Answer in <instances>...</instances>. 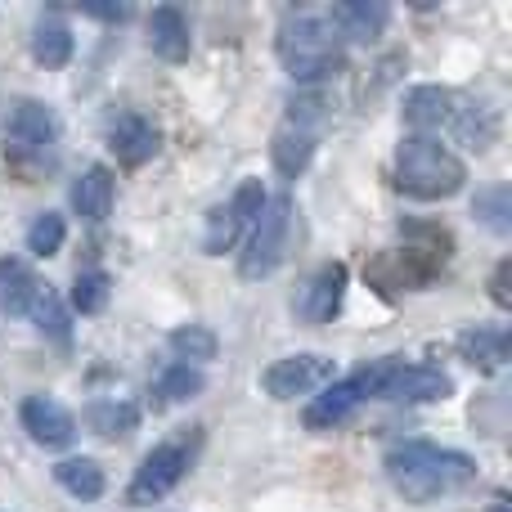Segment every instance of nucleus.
<instances>
[{"instance_id": "nucleus-1", "label": "nucleus", "mask_w": 512, "mask_h": 512, "mask_svg": "<svg viewBox=\"0 0 512 512\" xmlns=\"http://www.w3.org/2000/svg\"><path fill=\"white\" fill-rule=\"evenodd\" d=\"M391 486L409 499V504H436L445 495H459L477 481V459L463 450H445V445L432 441H405V445H391L387 459Z\"/></svg>"}, {"instance_id": "nucleus-2", "label": "nucleus", "mask_w": 512, "mask_h": 512, "mask_svg": "<svg viewBox=\"0 0 512 512\" xmlns=\"http://www.w3.org/2000/svg\"><path fill=\"white\" fill-rule=\"evenodd\" d=\"M405 122L414 126V135H450V140L468 144V149H490L499 135L495 108H486L481 99L463 95L450 86H414L405 95Z\"/></svg>"}, {"instance_id": "nucleus-3", "label": "nucleus", "mask_w": 512, "mask_h": 512, "mask_svg": "<svg viewBox=\"0 0 512 512\" xmlns=\"http://www.w3.org/2000/svg\"><path fill=\"white\" fill-rule=\"evenodd\" d=\"M468 185V167L450 144L432 135H405L396 149V189L418 203H441Z\"/></svg>"}, {"instance_id": "nucleus-4", "label": "nucleus", "mask_w": 512, "mask_h": 512, "mask_svg": "<svg viewBox=\"0 0 512 512\" xmlns=\"http://www.w3.org/2000/svg\"><path fill=\"white\" fill-rule=\"evenodd\" d=\"M279 63L297 86H324L346 63V41L324 14H297L279 27Z\"/></svg>"}, {"instance_id": "nucleus-5", "label": "nucleus", "mask_w": 512, "mask_h": 512, "mask_svg": "<svg viewBox=\"0 0 512 512\" xmlns=\"http://www.w3.org/2000/svg\"><path fill=\"white\" fill-rule=\"evenodd\" d=\"M198 445H203V432H198V427L153 445V450L144 454V463L135 468L126 499H131L135 508H149V504H158V499H167L171 490L189 477V468H194V459H198Z\"/></svg>"}, {"instance_id": "nucleus-6", "label": "nucleus", "mask_w": 512, "mask_h": 512, "mask_svg": "<svg viewBox=\"0 0 512 512\" xmlns=\"http://www.w3.org/2000/svg\"><path fill=\"white\" fill-rule=\"evenodd\" d=\"M288 234H292V198L279 194V198H265L261 216L248 230V248L239 256V274L243 279H270L274 270L283 265L288 256Z\"/></svg>"}, {"instance_id": "nucleus-7", "label": "nucleus", "mask_w": 512, "mask_h": 512, "mask_svg": "<svg viewBox=\"0 0 512 512\" xmlns=\"http://www.w3.org/2000/svg\"><path fill=\"white\" fill-rule=\"evenodd\" d=\"M5 140H9V158L41 162L45 153L59 144V117H54V108L41 104V99H18V104H9Z\"/></svg>"}, {"instance_id": "nucleus-8", "label": "nucleus", "mask_w": 512, "mask_h": 512, "mask_svg": "<svg viewBox=\"0 0 512 512\" xmlns=\"http://www.w3.org/2000/svg\"><path fill=\"white\" fill-rule=\"evenodd\" d=\"M265 207V189L261 180H239V189L230 194V203H221L212 216H207V234H203V252L207 256H225L243 234L256 225Z\"/></svg>"}, {"instance_id": "nucleus-9", "label": "nucleus", "mask_w": 512, "mask_h": 512, "mask_svg": "<svg viewBox=\"0 0 512 512\" xmlns=\"http://www.w3.org/2000/svg\"><path fill=\"white\" fill-rule=\"evenodd\" d=\"M328 382H333V360L328 355H283V360H274L270 369L261 373V387L265 396L274 400H297V396H315V391H324Z\"/></svg>"}, {"instance_id": "nucleus-10", "label": "nucleus", "mask_w": 512, "mask_h": 512, "mask_svg": "<svg viewBox=\"0 0 512 512\" xmlns=\"http://www.w3.org/2000/svg\"><path fill=\"white\" fill-rule=\"evenodd\" d=\"M346 283H351V270L342 261H324L292 297V310H297L301 324H333L337 310L346 301Z\"/></svg>"}, {"instance_id": "nucleus-11", "label": "nucleus", "mask_w": 512, "mask_h": 512, "mask_svg": "<svg viewBox=\"0 0 512 512\" xmlns=\"http://www.w3.org/2000/svg\"><path fill=\"white\" fill-rule=\"evenodd\" d=\"M108 149H113V158L122 162V167H144V162L162 149V131L153 117L126 108V113H117L113 122H108Z\"/></svg>"}, {"instance_id": "nucleus-12", "label": "nucleus", "mask_w": 512, "mask_h": 512, "mask_svg": "<svg viewBox=\"0 0 512 512\" xmlns=\"http://www.w3.org/2000/svg\"><path fill=\"white\" fill-rule=\"evenodd\" d=\"M18 418H23V432L32 436L41 450H68V445L77 441V418L54 396H27Z\"/></svg>"}, {"instance_id": "nucleus-13", "label": "nucleus", "mask_w": 512, "mask_h": 512, "mask_svg": "<svg viewBox=\"0 0 512 512\" xmlns=\"http://www.w3.org/2000/svg\"><path fill=\"white\" fill-rule=\"evenodd\" d=\"M441 261L445 256H436L427 248H396V252H382L378 261L369 265V274H373V283H382L387 292H409V288L432 283V274Z\"/></svg>"}, {"instance_id": "nucleus-14", "label": "nucleus", "mask_w": 512, "mask_h": 512, "mask_svg": "<svg viewBox=\"0 0 512 512\" xmlns=\"http://www.w3.org/2000/svg\"><path fill=\"white\" fill-rule=\"evenodd\" d=\"M454 391L450 373H441L436 364H405L396 360L387 387H382V400H405V405H427V400H445Z\"/></svg>"}, {"instance_id": "nucleus-15", "label": "nucleus", "mask_w": 512, "mask_h": 512, "mask_svg": "<svg viewBox=\"0 0 512 512\" xmlns=\"http://www.w3.org/2000/svg\"><path fill=\"white\" fill-rule=\"evenodd\" d=\"M360 405H364V391L355 387V378L328 382V387L306 405V427H310V432H333V427L346 423V418H351Z\"/></svg>"}, {"instance_id": "nucleus-16", "label": "nucleus", "mask_w": 512, "mask_h": 512, "mask_svg": "<svg viewBox=\"0 0 512 512\" xmlns=\"http://www.w3.org/2000/svg\"><path fill=\"white\" fill-rule=\"evenodd\" d=\"M149 50L167 63H185L194 50V32H189V18L176 5H158L149 14Z\"/></svg>"}, {"instance_id": "nucleus-17", "label": "nucleus", "mask_w": 512, "mask_h": 512, "mask_svg": "<svg viewBox=\"0 0 512 512\" xmlns=\"http://www.w3.org/2000/svg\"><path fill=\"white\" fill-rule=\"evenodd\" d=\"M324 18L333 23V32L342 36V41H373V36H382L391 9L382 5V0H342V5H333Z\"/></svg>"}, {"instance_id": "nucleus-18", "label": "nucleus", "mask_w": 512, "mask_h": 512, "mask_svg": "<svg viewBox=\"0 0 512 512\" xmlns=\"http://www.w3.org/2000/svg\"><path fill=\"white\" fill-rule=\"evenodd\" d=\"M113 198H117V185H113V171L108 167H86L72 185V212L81 216L86 225H104L113 216Z\"/></svg>"}, {"instance_id": "nucleus-19", "label": "nucleus", "mask_w": 512, "mask_h": 512, "mask_svg": "<svg viewBox=\"0 0 512 512\" xmlns=\"http://www.w3.org/2000/svg\"><path fill=\"white\" fill-rule=\"evenodd\" d=\"M315 140H319L315 131L283 122L279 131H274V140H270V162H274V171H279L283 180H297L301 171L310 167V158H315Z\"/></svg>"}, {"instance_id": "nucleus-20", "label": "nucleus", "mask_w": 512, "mask_h": 512, "mask_svg": "<svg viewBox=\"0 0 512 512\" xmlns=\"http://www.w3.org/2000/svg\"><path fill=\"white\" fill-rule=\"evenodd\" d=\"M41 292V279L18 256H0V315H27Z\"/></svg>"}, {"instance_id": "nucleus-21", "label": "nucleus", "mask_w": 512, "mask_h": 512, "mask_svg": "<svg viewBox=\"0 0 512 512\" xmlns=\"http://www.w3.org/2000/svg\"><path fill=\"white\" fill-rule=\"evenodd\" d=\"M86 427L95 436H131L135 427H140V405H131V400H122V396H104V400H95V405L86 409Z\"/></svg>"}, {"instance_id": "nucleus-22", "label": "nucleus", "mask_w": 512, "mask_h": 512, "mask_svg": "<svg viewBox=\"0 0 512 512\" xmlns=\"http://www.w3.org/2000/svg\"><path fill=\"white\" fill-rule=\"evenodd\" d=\"M54 481H59L72 499H81V504H95L108 490V477L95 459H63L59 468H54Z\"/></svg>"}, {"instance_id": "nucleus-23", "label": "nucleus", "mask_w": 512, "mask_h": 512, "mask_svg": "<svg viewBox=\"0 0 512 512\" xmlns=\"http://www.w3.org/2000/svg\"><path fill=\"white\" fill-rule=\"evenodd\" d=\"M203 387H207L203 369H194V364H171V369H162V378L153 382V409L185 405V400L203 396Z\"/></svg>"}, {"instance_id": "nucleus-24", "label": "nucleus", "mask_w": 512, "mask_h": 512, "mask_svg": "<svg viewBox=\"0 0 512 512\" xmlns=\"http://www.w3.org/2000/svg\"><path fill=\"white\" fill-rule=\"evenodd\" d=\"M459 355L468 364H477V369H499V364L508 360V333L504 328H486V324H477V328H468V333H459Z\"/></svg>"}, {"instance_id": "nucleus-25", "label": "nucleus", "mask_w": 512, "mask_h": 512, "mask_svg": "<svg viewBox=\"0 0 512 512\" xmlns=\"http://www.w3.org/2000/svg\"><path fill=\"white\" fill-rule=\"evenodd\" d=\"M27 315L36 319L41 337H50L54 346H72V315H68L63 297L50 288V283H41V292H36V301H32V310H27Z\"/></svg>"}, {"instance_id": "nucleus-26", "label": "nucleus", "mask_w": 512, "mask_h": 512, "mask_svg": "<svg viewBox=\"0 0 512 512\" xmlns=\"http://www.w3.org/2000/svg\"><path fill=\"white\" fill-rule=\"evenodd\" d=\"M167 342H171V351H176V360L194 364V369L207 360H216V351H221V337H216L207 324H180Z\"/></svg>"}, {"instance_id": "nucleus-27", "label": "nucleus", "mask_w": 512, "mask_h": 512, "mask_svg": "<svg viewBox=\"0 0 512 512\" xmlns=\"http://www.w3.org/2000/svg\"><path fill=\"white\" fill-rule=\"evenodd\" d=\"M32 54L41 68H63L72 59V32L59 23V18H45L32 32Z\"/></svg>"}, {"instance_id": "nucleus-28", "label": "nucleus", "mask_w": 512, "mask_h": 512, "mask_svg": "<svg viewBox=\"0 0 512 512\" xmlns=\"http://www.w3.org/2000/svg\"><path fill=\"white\" fill-rule=\"evenodd\" d=\"M108 292H113V279L104 270H86L72 283V310L77 315H99L108 306Z\"/></svg>"}, {"instance_id": "nucleus-29", "label": "nucleus", "mask_w": 512, "mask_h": 512, "mask_svg": "<svg viewBox=\"0 0 512 512\" xmlns=\"http://www.w3.org/2000/svg\"><path fill=\"white\" fill-rule=\"evenodd\" d=\"M63 239H68V221H63L59 212H41L32 221V230H27V252L32 256H54L63 248Z\"/></svg>"}, {"instance_id": "nucleus-30", "label": "nucleus", "mask_w": 512, "mask_h": 512, "mask_svg": "<svg viewBox=\"0 0 512 512\" xmlns=\"http://www.w3.org/2000/svg\"><path fill=\"white\" fill-rule=\"evenodd\" d=\"M328 117V95L324 86H297V95L288 99V122L292 126H306V131H315V122H324Z\"/></svg>"}, {"instance_id": "nucleus-31", "label": "nucleus", "mask_w": 512, "mask_h": 512, "mask_svg": "<svg viewBox=\"0 0 512 512\" xmlns=\"http://www.w3.org/2000/svg\"><path fill=\"white\" fill-rule=\"evenodd\" d=\"M472 212H477L495 234H508V225H512V221H508V216H512L508 185H490V189H481L477 203H472Z\"/></svg>"}, {"instance_id": "nucleus-32", "label": "nucleus", "mask_w": 512, "mask_h": 512, "mask_svg": "<svg viewBox=\"0 0 512 512\" xmlns=\"http://www.w3.org/2000/svg\"><path fill=\"white\" fill-rule=\"evenodd\" d=\"M81 14L104 18V23H122V18H131V5H81Z\"/></svg>"}, {"instance_id": "nucleus-33", "label": "nucleus", "mask_w": 512, "mask_h": 512, "mask_svg": "<svg viewBox=\"0 0 512 512\" xmlns=\"http://www.w3.org/2000/svg\"><path fill=\"white\" fill-rule=\"evenodd\" d=\"M490 297L499 301V306H508V261H499V270H495V279H490Z\"/></svg>"}, {"instance_id": "nucleus-34", "label": "nucleus", "mask_w": 512, "mask_h": 512, "mask_svg": "<svg viewBox=\"0 0 512 512\" xmlns=\"http://www.w3.org/2000/svg\"><path fill=\"white\" fill-rule=\"evenodd\" d=\"M490 512H508V504H495V508H490Z\"/></svg>"}]
</instances>
